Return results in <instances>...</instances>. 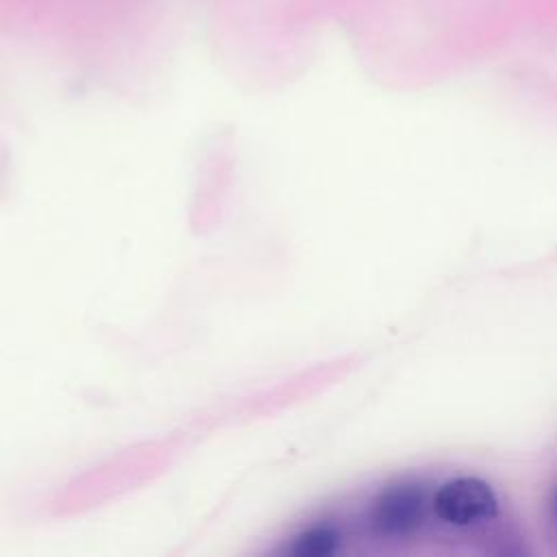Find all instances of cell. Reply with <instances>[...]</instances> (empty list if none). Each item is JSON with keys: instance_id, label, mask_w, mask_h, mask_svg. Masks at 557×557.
<instances>
[{"instance_id": "obj_2", "label": "cell", "mask_w": 557, "mask_h": 557, "mask_svg": "<svg viewBox=\"0 0 557 557\" xmlns=\"http://www.w3.org/2000/svg\"><path fill=\"white\" fill-rule=\"evenodd\" d=\"M424 494L416 485H392L383 490L372 505V522L381 533H409L422 522Z\"/></svg>"}, {"instance_id": "obj_4", "label": "cell", "mask_w": 557, "mask_h": 557, "mask_svg": "<svg viewBox=\"0 0 557 557\" xmlns=\"http://www.w3.org/2000/svg\"><path fill=\"white\" fill-rule=\"evenodd\" d=\"M553 507H555V516H557V494H555V505Z\"/></svg>"}, {"instance_id": "obj_3", "label": "cell", "mask_w": 557, "mask_h": 557, "mask_svg": "<svg viewBox=\"0 0 557 557\" xmlns=\"http://www.w3.org/2000/svg\"><path fill=\"white\" fill-rule=\"evenodd\" d=\"M339 544V535L333 527H313L309 531H305L298 540H296V546L294 550L298 555H311V557H318V555H331Z\"/></svg>"}, {"instance_id": "obj_1", "label": "cell", "mask_w": 557, "mask_h": 557, "mask_svg": "<svg viewBox=\"0 0 557 557\" xmlns=\"http://www.w3.org/2000/svg\"><path fill=\"white\" fill-rule=\"evenodd\" d=\"M435 513L457 527H466L479 520H490L498 511L494 490L476 476H459L446 481L433 498Z\"/></svg>"}]
</instances>
